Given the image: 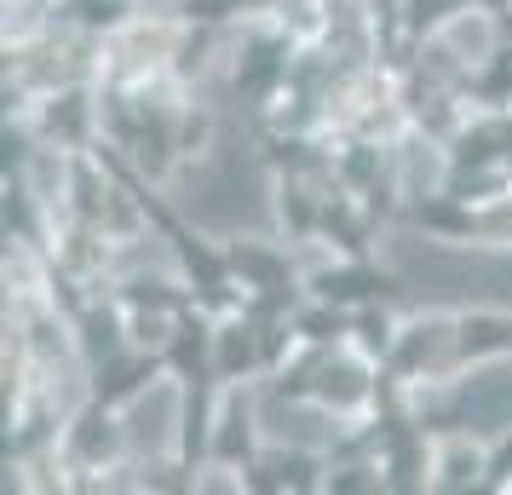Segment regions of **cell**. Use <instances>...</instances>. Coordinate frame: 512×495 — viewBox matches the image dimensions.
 Wrapping results in <instances>:
<instances>
[{
    "label": "cell",
    "instance_id": "6da1fadb",
    "mask_svg": "<svg viewBox=\"0 0 512 495\" xmlns=\"http://www.w3.org/2000/svg\"><path fill=\"white\" fill-rule=\"evenodd\" d=\"M397 265H403L409 288L426 300H501V306H512V254H449V248L403 242Z\"/></svg>",
    "mask_w": 512,
    "mask_h": 495
},
{
    "label": "cell",
    "instance_id": "7a4b0ae2",
    "mask_svg": "<svg viewBox=\"0 0 512 495\" xmlns=\"http://www.w3.org/2000/svg\"><path fill=\"white\" fill-rule=\"evenodd\" d=\"M190 213L202 219V225H265V190H259V173L242 162V150L231 156H219V162L190 185Z\"/></svg>",
    "mask_w": 512,
    "mask_h": 495
},
{
    "label": "cell",
    "instance_id": "3957f363",
    "mask_svg": "<svg viewBox=\"0 0 512 495\" xmlns=\"http://www.w3.org/2000/svg\"><path fill=\"white\" fill-rule=\"evenodd\" d=\"M461 421L472 432H501L512 421V363H495L461 386Z\"/></svg>",
    "mask_w": 512,
    "mask_h": 495
},
{
    "label": "cell",
    "instance_id": "277c9868",
    "mask_svg": "<svg viewBox=\"0 0 512 495\" xmlns=\"http://www.w3.org/2000/svg\"><path fill=\"white\" fill-rule=\"evenodd\" d=\"M173 409H179V398H173V392H150V398L139 403V409H133V438H139L144 449H156L167 438V426H173Z\"/></svg>",
    "mask_w": 512,
    "mask_h": 495
},
{
    "label": "cell",
    "instance_id": "5b68a950",
    "mask_svg": "<svg viewBox=\"0 0 512 495\" xmlns=\"http://www.w3.org/2000/svg\"><path fill=\"white\" fill-rule=\"evenodd\" d=\"M271 432L277 438H294V444H323L328 438V426H323V415H305V409H282V403H271Z\"/></svg>",
    "mask_w": 512,
    "mask_h": 495
},
{
    "label": "cell",
    "instance_id": "8992f818",
    "mask_svg": "<svg viewBox=\"0 0 512 495\" xmlns=\"http://www.w3.org/2000/svg\"><path fill=\"white\" fill-rule=\"evenodd\" d=\"M374 277H363V271H340V277H323V294L328 300H363V294H374Z\"/></svg>",
    "mask_w": 512,
    "mask_h": 495
},
{
    "label": "cell",
    "instance_id": "52a82bcc",
    "mask_svg": "<svg viewBox=\"0 0 512 495\" xmlns=\"http://www.w3.org/2000/svg\"><path fill=\"white\" fill-rule=\"evenodd\" d=\"M507 340H512L507 323H466V334H461L466 352H495V346H507Z\"/></svg>",
    "mask_w": 512,
    "mask_h": 495
},
{
    "label": "cell",
    "instance_id": "ba28073f",
    "mask_svg": "<svg viewBox=\"0 0 512 495\" xmlns=\"http://www.w3.org/2000/svg\"><path fill=\"white\" fill-rule=\"evenodd\" d=\"M75 444H81V455H110L116 432H110V421H104V415H93V421L81 426V438H75Z\"/></svg>",
    "mask_w": 512,
    "mask_h": 495
},
{
    "label": "cell",
    "instance_id": "9c48e42d",
    "mask_svg": "<svg viewBox=\"0 0 512 495\" xmlns=\"http://www.w3.org/2000/svg\"><path fill=\"white\" fill-rule=\"evenodd\" d=\"M323 392L334 403H351L357 392H363V386H357V369H323Z\"/></svg>",
    "mask_w": 512,
    "mask_h": 495
},
{
    "label": "cell",
    "instance_id": "30bf717a",
    "mask_svg": "<svg viewBox=\"0 0 512 495\" xmlns=\"http://www.w3.org/2000/svg\"><path fill=\"white\" fill-rule=\"evenodd\" d=\"M236 265H242L248 277H259V283H282L277 260H265V254H236Z\"/></svg>",
    "mask_w": 512,
    "mask_h": 495
},
{
    "label": "cell",
    "instance_id": "8fae6325",
    "mask_svg": "<svg viewBox=\"0 0 512 495\" xmlns=\"http://www.w3.org/2000/svg\"><path fill=\"white\" fill-rule=\"evenodd\" d=\"M254 357V346H248V334L236 329V334H225V369H242Z\"/></svg>",
    "mask_w": 512,
    "mask_h": 495
},
{
    "label": "cell",
    "instance_id": "7c38bea8",
    "mask_svg": "<svg viewBox=\"0 0 512 495\" xmlns=\"http://www.w3.org/2000/svg\"><path fill=\"white\" fill-rule=\"evenodd\" d=\"M87 346H93L98 357L116 346V329H110V317H93V329H87Z\"/></svg>",
    "mask_w": 512,
    "mask_h": 495
},
{
    "label": "cell",
    "instance_id": "4fadbf2b",
    "mask_svg": "<svg viewBox=\"0 0 512 495\" xmlns=\"http://www.w3.org/2000/svg\"><path fill=\"white\" fill-rule=\"evenodd\" d=\"M420 219L426 225H443V231H461V213L455 208H420Z\"/></svg>",
    "mask_w": 512,
    "mask_h": 495
},
{
    "label": "cell",
    "instance_id": "5bb4252c",
    "mask_svg": "<svg viewBox=\"0 0 512 495\" xmlns=\"http://www.w3.org/2000/svg\"><path fill=\"white\" fill-rule=\"evenodd\" d=\"M420 357H432V329H420L409 346H403V363H420Z\"/></svg>",
    "mask_w": 512,
    "mask_h": 495
},
{
    "label": "cell",
    "instance_id": "9a60e30c",
    "mask_svg": "<svg viewBox=\"0 0 512 495\" xmlns=\"http://www.w3.org/2000/svg\"><path fill=\"white\" fill-rule=\"evenodd\" d=\"M81 18H87V24H110V18H116V0H104V6L87 0V6H81Z\"/></svg>",
    "mask_w": 512,
    "mask_h": 495
},
{
    "label": "cell",
    "instance_id": "2e32d148",
    "mask_svg": "<svg viewBox=\"0 0 512 495\" xmlns=\"http://www.w3.org/2000/svg\"><path fill=\"white\" fill-rule=\"evenodd\" d=\"M271 70H277V64H271V47H259V52H254V64H248V81L259 87V81H265Z\"/></svg>",
    "mask_w": 512,
    "mask_h": 495
},
{
    "label": "cell",
    "instance_id": "e0dca14e",
    "mask_svg": "<svg viewBox=\"0 0 512 495\" xmlns=\"http://www.w3.org/2000/svg\"><path fill=\"white\" fill-rule=\"evenodd\" d=\"M196 357H202V340H179V363L185 369H196Z\"/></svg>",
    "mask_w": 512,
    "mask_h": 495
},
{
    "label": "cell",
    "instance_id": "ac0fdd59",
    "mask_svg": "<svg viewBox=\"0 0 512 495\" xmlns=\"http://www.w3.org/2000/svg\"><path fill=\"white\" fill-rule=\"evenodd\" d=\"M461 156H466V162H484V156H489V139H466Z\"/></svg>",
    "mask_w": 512,
    "mask_h": 495
},
{
    "label": "cell",
    "instance_id": "d6986e66",
    "mask_svg": "<svg viewBox=\"0 0 512 495\" xmlns=\"http://www.w3.org/2000/svg\"><path fill=\"white\" fill-rule=\"evenodd\" d=\"M501 87H512V58H507L495 75H489V93H501Z\"/></svg>",
    "mask_w": 512,
    "mask_h": 495
},
{
    "label": "cell",
    "instance_id": "ffe728a7",
    "mask_svg": "<svg viewBox=\"0 0 512 495\" xmlns=\"http://www.w3.org/2000/svg\"><path fill=\"white\" fill-rule=\"evenodd\" d=\"M58 121H64V133H81V110H75V98L64 104V116H58Z\"/></svg>",
    "mask_w": 512,
    "mask_h": 495
},
{
    "label": "cell",
    "instance_id": "44dd1931",
    "mask_svg": "<svg viewBox=\"0 0 512 495\" xmlns=\"http://www.w3.org/2000/svg\"><path fill=\"white\" fill-rule=\"evenodd\" d=\"M231 426H242V409L231 415ZM236 444H242V432H225V444H219V449H225V455H236Z\"/></svg>",
    "mask_w": 512,
    "mask_h": 495
},
{
    "label": "cell",
    "instance_id": "7402d4cb",
    "mask_svg": "<svg viewBox=\"0 0 512 495\" xmlns=\"http://www.w3.org/2000/svg\"><path fill=\"white\" fill-rule=\"evenodd\" d=\"M438 6L443 0H415V18H438Z\"/></svg>",
    "mask_w": 512,
    "mask_h": 495
}]
</instances>
